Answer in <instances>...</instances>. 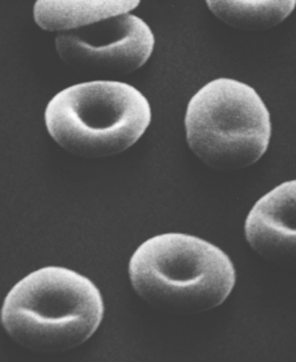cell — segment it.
<instances>
[{
	"instance_id": "obj_1",
	"label": "cell",
	"mask_w": 296,
	"mask_h": 362,
	"mask_svg": "<svg viewBox=\"0 0 296 362\" xmlns=\"http://www.w3.org/2000/svg\"><path fill=\"white\" fill-rule=\"evenodd\" d=\"M103 312L102 296L89 278L47 266L28 274L7 294L1 325L23 348L64 351L97 332Z\"/></svg>"
},
{
	"instance_id": "obj_3",
	"label": "cell",
	"mask_w": 296,
	"mask_h": 362,
	"mask_svg": "<svg viewBox=\"0 0 296 362\" xmlns=\"http://www.w3.org/2000/svg\"><path fill=\"white\" fill-rule=\"evenodd\" d=\"M51 138L81 157H109L136 144L152 121L148 99L133 86L97 81L72 86L45 112Z\"/></svg>"
},
{
	"instance_id": "obj_8",
	"label": "cell",
	"mask_w": 296,
	"mask_h": 362,
	"mask_svg": "<svg viewBox=\"0 0 296 362\" xmlns=\"http://www.w3.org/2000/svg\"><path fill=\"white\" fill-rule=\"evenodd\" d=\"M213 15L225 25L241 30H266L280 25L295 8L294 0L207 1Z\"/></svg>"
},
{
	"instance_id": "obj_7",
	"label": "cell",
	"mask_w": 296,
	"mask_h": 362,
	"mask_svg": "<svg viewBox=\"0 0 296 362\" xmlns=\"http://www.w3.org/2000/svg\"><path fill=\"white\" fill-rule=\"evenodd\" d=\"M138 6L140 1L130 0H40L34 6V19L42 30L64 34L114 16L130 13Z\"/></svg>"
},
{
	"instance_id": "obj_4",
	"label": "cell",
	"mask_w": 296,
	"mask_h": 362,
	"mask_svg": "<svg viewBox=\"0 0 296 362\" xmlns=\"http://www.w3.org/2000/svg\"><path fill=\"white\" fill-rule=\"evenodd\" d=\"M186 141L213 169H243L266 154L271 139L267 106L251 86L216 79L189 100Z\"/></svg>"
},
{
	"instance_id": "obj_6",
	"label": "cell",
	"mask_w": 296,
	"mask_h": 362,
	"mask_svg": "<svg viewBox=\"0 0 296 362\" xmlns=\"http://www.w3.org/2000/svg\"><path fill=\"white\" fill-rule=\"evenodd\" d=\"M295 181L284 182L252 207L246 221L251 247L270 261H287L295 252Z\"/></svg>"
},
{
	"instance_id": "obj_2",
	"label": "cell",
	"mask_w": 296,
	"mask_h": 362,
	"mask_svg": "<svg viewBox=\"0 0 296 362\" xmlns=\"http://www.w3.org/2000/svg\"><path fill=\"white\" fill-rule=\"evenodd\" d=\"M129 277L142 300L184 313L220 306L236 284L227 254L210 242L178 233L160 234L138 246L129 262Z\"/></svg>"
},
{
	"instance_id": "obj_5",
	"label": "cell",
	"mask_w": 296,
	"mask_h": 362,
	"mask_svg": "<svg viewBox=\"0 0 296 362\" xmlns=\"http://www.w3.org/2000/svg\"><path fill=\"white\" fill-rule=\"evenodd\" d=\"M55 45L62 61L76 69L133 73L152 57L154 35L141 18L126 13L59 34Z\"/></svg>"
}]
</instances>
